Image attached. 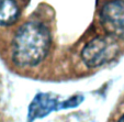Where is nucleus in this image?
Listing matches in <instances>:
<instances>
[{
	"label": "nucleus",
	"instance_id": "obj_1",
	"mask_svg": "<svg viewBox=\"0 0 124 122\" xmlns=\"http://www.w3.org/2000/svg\"><path fill=\"white\" fill-rule=\"evenodd\" d=\"M48 29L38 21L24 23L12 41V59L19 66L32 67L42 62L49 49Z\"/></svg>",
	"mask_w": 124,
	"mask_h": 122
},
{
	"label": "nucleus",
	"instance_id": "obj_2",
	"mask_svg": "<svg viewBox=\"0 0 124 122\" xmlns=\"http://www.w3.org/2000/svg\"><path fill=\"white\" fill-rule=\"evenodd\" d=\"M120 52L117 39L112 35L94 38L82 49L81 57L88 67H98L112 61Z\"/></svg>",
	"mask_w": 124,
	"mask_h": 122
},
{
	"label": "nucleus",
	"instance_id": "obj_3",
	"mask_svg": "<svg viewBox=\"0 0 124 122\" xmlns=\"http://www.w3.org/2000/svg\"><path fill=\"white\" fill-rule=\"evenodd\" d=\"M100 21L105 32L116 39H124V1L111 0L100 10Z\"/></svg>",
	"mask_w": 124,
	"mask_h": 122
},
{
	"label": "nucleus",
	"instance_id": "obj_4",
	"mask_svg": "<svg viewBox=\"0 0 124 122\" xmlns=\"http://www.w3.org/2000/svg\"><path fill=\"white\" fill-rule=\"evenodd\" d=\"M81 97H74L71 99L64 101H58L56 97L49 94H39L34 98L29 109V121H33L38 118H43L47 115L51 111L62 108H71L76 107L81 102Z\"/></svg>",
	"mask_w": 124,
	"mask_h": 122
},
{
	"label": "nucleus",
	"instance_id": "obj_5",
	"mask_svg": "<svg viewBox=\"0 0 124 122\" xmlns=\"http://www.w3.org/2000/svg\"><path fill=\"white\" fill-rule=\"evenodd\" d=\"M20 7L16 0H0V25H10L18 20Z\"/></svg>",
	"mask_w": 124,
	"mask_h": 122
},
{
	"label": "nucleus",
	"instance_id": "obj_6",
	"mask_svg": "<svg viewBox=\"0 0 124 122\" xmlns=\"http://www.w3.org/2000/svg\"><path fill=\"white\" fill-rule=\"evenodd\" d=\"M115 122H124V112L121 113V114L117 117V119H116V121Z\"/></svg>",
	"mask_w": 124,
	"mask_h": 122
}]
</instances>
